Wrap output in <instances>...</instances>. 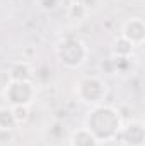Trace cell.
Masks as SVG:
<instances>
[{
	"label": "cell",
	"mask_w": 145,
	"mask_h": 146,
	"mask_svg": "<svg viewBox=\"0 0 145 146\" xmlns=\"http://www.w3.org/2000/svg\"><path fill=\"white\" fill-rule=\"evenodd\" d=\"M121 126H123V119L119 115V110L106 104L94 106L87 112L84 121V127L96 138L99 145L114 141L118 138Z\"/></svg>",
	"instance_id": "6da1fadb"
},
{
	"label": "cell",
	"mask_w": 145,
	"mask_h": 146,
	"mask_svg": "<svg viewBox=\"0 0 145 146\" xmlns=\"http://www.w3.org/2000/svg\"><path fill=\"white\" fill-rule=\"evenodd\" d=\"M55 54L63 68L77 70V68L85 65V61L89 58V48L80 37L67 36L56 42Z\"/></svg>",
	"instance_id": "7a4b0ae2"
},
{
	"label": "cell",
	"mask_w": 145,
	"mask_h": 146,
	"mask_svg": "<svg viewBox=\"0 0 145 146\" xmlns=\"http://www.w3.org/2000/svg\"><path fill=\"white\" fill-rule=\"evenodd\" d=\"M75 95H77L79 102H82V104H87L91 107L99 106L104 102V99L108 95V83L99 75L82 76L75 83Z\"/></svg>",
	"instance_id": "3957f363"
},
{
	"label": "cell",
	"mask_w": 145,
	"mask_h": 146,
	"mask_svg": "<svg viewBox=\"0 0 145 146\" xmlns=\"http://www.w3.org/2000/svg\"><path fill=\"white\" fill-rule=\"evenodd\" d=\"M36 85L33 82H7L2 94L9 106H31L36 99Z\"/></svg>",
	"instance_id": "277c9868"
},
{
	"label": "cell",
	"mask_w": 145,
	"mask_h": 146,
	"mask_svg": "<svg viewBox=\"0 0 145 146\" xmlns=\"http://www.w3.org/2000/svg\"><path fill=\"white\" fill-rule=\"evenodd\" d=\"M123 146H145V124L142 121H130L121 126L118 138Z\"/></svg>",
	"instance_id": "5b68a950"
},
{
	"label": "cell",
	"mask_w": 145,
	"mask_h": 146,
	"mask_svg": "<svg viewBox=\"0 0 145 146\" xmlns=\"http://www.w3.org/2000/svg\"><path fill=\"white\" fill-rule=\"evenodd\" d=\"M121 37L130 41L135 48L145 42V22L140 17H132L121 26Z\"/></svg>",
	"instance_id": "8992f818"
},
{
	"label": "cell",
	"mask_w": 145,
	"mask_h": 146,
	"mask_svg": "<svg viewBox=\"0 0 145 146\" xmlns=\"http://www.w3.org/2000/svg\"><path fill=\"white\" fill-rule=\"evenodd\" d=\"M33 68L28 61L21 60L10 65L9 72H7V82H33Z\"/></svg>",
	"instance_id": "52a82bcc"
},
{
	"label": "cell",
	"mask_w": 145,
	"mask_h": 146,
	"mask_svg": "<svg viewBox=\"0 0 145 146\" xmlns=\"http://www.w3.org/2000/svg\"><path fill=\"white\" fill-rule=\"evenodd\" d=\"M133 49H135V46L130 42V41H126L125 37H116L114 41H113V44H111V56H118V58H132V54H133Z\"/></svg>",
	"instance_id": "ba28073f"
},
{
	"label": "cell",
	"mask_w": 145,
	"mask_h": 146,
	"mask_svg": "<svg viewBox=\"0 0 145 146\" xmlns=\"http://www.w3.org/2000/svg\"><path fill=\"white\" fill-rule=\"evenodd\" d=\"M70 146H99V143L85 127H80L70 134Z\"/></svg>",
	"instance_id": "9c48e42d"
},
{
	"label": "cell",
	"mask_w": 145,
	"mask_h": 146,
	"mask_svg": "<svg viewBox=\"0 0 145 146\" xmlns=\"http://www.w3.org/2000/svg\"><path fill=\"white\" fill-rule=\"evenodd\" d=\"M67 15H68V19H72V21H84V19H87V17L91 15V10L84 5V2L75 0V2H72V3L68 5Z\"/></svg>",
	"instance_id": "30bf717a"
},
{
	"label": "cell",
	"mask_w": 145,
	"mask_h": 146,
	"mask_svg": "<svg viewBox=\"0 0 145 146\" xmlns=\"http://www.w3.org/2000/svg\"><path fill=\"white\" fill-rule=\"evenodd\" d=\"M15 126H17V124H15V121H14L10 106L0 107V131H12Z\"/></svg>",
	"instance_id": "8fae6325"
},
{
	"label": "cell",
	"mask_w": 145,
	"mask_h": 146,
	"mask_svg": "<svg viewBox=\"0 0 145 146\" xmlns=\"http://www.w3.org/2000/svg\"><path fill=\"white\" fill-rule=\"evenodd\" d=\"M111 58H113V63H114V73L126 75V73L132 72V68H133L132 58H118V56H111Z\"/></svg>",
	"instance_id": "7c38bea8"
},
{
	"label": "cell",
	"mask_w": 145,
	"mask_h": 146,
	"mask_svg": "<svg viewBox=\"0 0 145 146\" xmlns=\"http://www.w3.org/2000/svg\"><path fill=\"white\" fill-rule=\"evenodd\" d=\"M10 109H12V115H14V121L17 126L28 122V119H29V107L28 106H10Z\"/></svg>",
	"instance_id": "4fadbf2b"
},
{
	"label": "cell",
	"mask_w": 145,
	"mask_h": 146,
	"mask_svg": "<svg viewBox=\"0 0 145 146\" xmlns=\"http://www.w3.org/2000/svg\"><path fill=\"white\" fill-rule=\"evenodd\" d=\"M38 5L43 12H55L60 9L62 0H38Z\"/></svg>",
	"instance_id": "5bb4252c"
},
{
	"label": "cell",
	"mask_w": 145,
	"mask_h": 146,
	"mask_svg": "<svg viewBox=\"0 0 145 146\" xmlns=\"http://www.w3.org/2000/svg\"><path fill=\"white\" fill-rule=\"evenodd\" d=\"M99 73L103 75H116L114 73V63H113V58H106L99 63Z\"/></svg>",
	"instance_id": "9a60e30c"
},
{
	"label": "cell",
	"mask_w": 145,
	"mask_h": 146,
	"mask_svg": "<svg viewBox=\"0 0 145 146\" xmlns=\"http://www.w3.org/2000/svg\"><path fill=\"white\" fill-rule=\"evenodd\" d=\"M12 138V131H0V143H10Z\"/></svg>",
	"instance_id": "2e32d148"
},
{
	"label": "cell",
	"mask_w": 145,
	"mask_h": 146,
	"mask_svg": "<svg viewBox=\"0 0 145 146\" xmlns=\"http://www.w3.org/2000/svg\"><path fill=\"white\" fill-rule=\"evenodd\" d=\"M24 54H26V56H33V54H36V51H34V49H29V48H28V49L24 51Z\"/></svg>",
	"instance_id": "e0dca14e"
},
{
	"label": "cell",
	"mask_w": 145,
	"mask_h": 146,
	"mask_svg": "<svg viewBox=\"0 0 145 146\" xmlns=\"http://www.w3.org/2000/svg\"><path fill=\"white\" fill-rule=\"evenodd\" d=\"M5 83H7V82H3V78L0 76V88H2V90H3V87H5Z\"/></svg>",
	"instance_id": "ac0fdd59"
}]
</instances>
